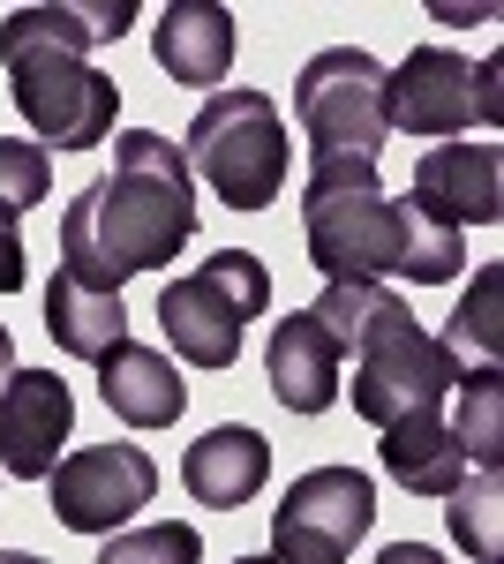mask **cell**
Returning a JSON list of instances; mask_svg holds the SVG:
<instances>
[{"instance_id":"cell-1","label":"cell","mask_w":504,"mask_h":564,"mask_svg":"<svg viewBox=\"0 0 504 564\" xmlns=\"http://www.w3.org/2000/svg\"><path fill=\"white\" fill-rule=\"evenodd\" d=\"M196 234V174L181 143L159 129L114 135V174L84 181L61 212V271L98 294H121V279L159 271Z\"/></svg>"},{"instance_id":"cell-2","label":"cell","mask_w":504,"mask_h":564,"mask_svg":"<svg viewBox=\"0 0 504 564\" xmlns=\"http://www.w3.org/2000/svg\"><path fill=\"white\" fill-rule=\"evenodd\" d=\"M301 241L324 279H415L444 286L467 263V234L429 218L415 196H384L377 159H309L301 181Z\"/></svg>"},{"instance_id":"cell-3","label":"cell","mask_w":504,"mask_h":564,"mask_svg":"<svg viewBox=\"0 0 504 564\" xmlns=\"http://www.w3.org/2000/svg\"><path fill=\"white\" fill-rule=\"evenodd\" d=\"M136 23L128 0H31L15 15H0V68H8V98L53 151H90L114 135L121 113V84L98 76L84 53L121 39Z\"/></svg>"},{"instance_id":"cell-4","label":"cell","mask_w":504,"mask_h":564,"mask_svg":"<svg viewBox=\"0 0 504 564\" xmlns=\"http://www.w3.org/2000/svg\"><path fill=\"white\" fill-rule=\"evenodd\" d=\"M181 159H189V174L211 181L218 204H234V212H271L279 188H287V121H279V106H271L264 90L218 84L204 106H196Z\"/></svg>"},{"instance_id":"cell-5","label":"cell","mask_w":504,"mask_h":564,"mask_svg":"<svg viewBox=\"0 0 504 564\" xmlns=\"http://www.w3.org/2000/svg\"><path fill=\"white\" fill-rule=\"evenodd\" d=\"M264 308H271V271L249 249H218L211 263L159 286V324L189 369H234Z\"/></svg>"},{"instance_id":"cell-6","label":"cell","mask_w":504,"mask_h":564,"mask_svg":"<svg viewBox=\"0 0 504 564\" xmlns=\"http://www.w3.org/2000/svg\"><path fill=\"white\" fill-rule=\"evenodd\" d=\"M460 377L467 369L444 354V339L421 332L407 302L354 339V414L377 422V430L415 422V414H437V399L460 384Z\"/></svg>"},{"instance_id":"cell-7","label":"cell","mask_w":504,"mask_h":564,"mask_svg":"<svg viewBox=\"0 0 504 564\" xmlns=\"http://www.w3.org/2000/svg\"><path fill=\"white\" fill-rule=\"evenodd\" d=\"M294 121L309 135V159H377L384 121V68L362 45H324L294 76Z\"/></svg>"},{"instance_id":"cell-8","label":"cell","mask_w":504,"mask_h":564,"mask_svg":"<svg viewBox=\"0 0 504 564\" xmlns=\"http://www.w3.org/2000/svg\"><path fill=\"white\" fill-rule=\"evenodd\" d=\"M384 121L407 135H467L504 121L497 61H467L452 45H415L384 76Z\"/></svg>"},{"instance_id":"cell-9","label":"cell","mask_w":504,"mask_h":564,"mask_svg":"<svg viewBox=\"0 0 504 564\" xmlns=\"http://www.w3.org/2000/svg\"><path fill=\"white\" fill-rule=\"evenodd\" d=\"M377 527V489L362 467H309L271 512V564H346Z\"/></svg>"},{"instance_id":"cell-10","label":"cell","mask_w":504,"mask_h":564,"mask_svg":"<svg viewBox=\"0 0 504 564\" xmlns=\"http://www.w3.org/2000/svg\"><path fill=\"white\" fill-rule=\"evenodd\" d=\"M45 489H53V520L68 534H121L159 497V459L143 444H84L45 475Z\"/></svg>"},{"instance_id":"cell-11","label":"cell","mask_w":504,"mask_h":564,"mask_svg":"<svg viewBox=\"0 0 504 564\" xmlns=\"http://www.w3.org/2000/svg\"><path fill=\"white\" fill-rule=\"evenodd\" d=\"M76 430V391L53 369H15L0 384V475L45 481L61 467V444Z\"/></svg>"},{"instance_id":"cell-12","label":"cell","mask_w":504,"mask_h":564,"mask_svg":"<svg viewBox=\"0 0 504 564\" xmlns=\"http://www.w3.org/2000/svg\"><path fill=\"white\" fill-rule=\"evenodd\" d=\"M415 196L429 218L444 226H497L504 218V159L497 143H429L415 159Z\"/></svg>"},{"instance_id":"cell-13","label":"cell","mask_w":504,"mask_h":564,"mask_svg":"<svg viewBox=\"0 0 504 564\" xmlns=\"http://www.w3.org/2000/svg\"><path fill=\"white\" fill-rule=\"evenodd\" d=\"M234 45H242L234 8H218V0H167L159 23H151V53H159V68H167L173 84H189V90H218V84H226Z\"/></svg>"},{"instance_id":"cell-14","label":"cell","mask_w":504,"mask_h":564,"mask_svg":"<svg viewBox=\"0 0 504 564\" xmlns=\"http://www.w3.org/2000/svg\"><path fill=\"white\" fill-rule=\"evenodd\" d=\"M181 481H189V497L211 505V512H242L256 489L271 481V444L249 422H218V430H204L181 452Z\"/></svg>"},{"instance_id":"cell-15","label":"cell","mask_w":504,"mask_h":564,"mask_svg":"<svg viewBox=\"0 0 504 564\" xmlns=\"http://www.w3.org/2000/svg\"><path fill=\"white\" fill-rule=\"evenodd\" d=\"M98 399H106V414L128 422V430H173L181 406H189V384H181V369L159 347L121 339L114 354H98Z\"/></svg>"},{"instance_id":"cell-16","label":"cell","mask_w":504,"mask_h":564,"mask_svg":"<svg viewBox=\"0 0 504 564\" xmlns=\"http://www.w3.org/2000/svg\"><path fill=\"white\" fill-rule=\"evenodd\" d=\"M264 377H271V399L287 414H324L339 399V347H332V332L317 324V308H294L287 324H271Z\"/></svg>"},{"instance_id":"cell-17","label":"cell","mask_w":504,"mask_h":564,"mask_svg":"<svg viewBox=\"0 0 504 564\" xmlns=\"http://www.w3.org/2000/svg\"><path fill=\"white\" fill-rule=\"evenodd\" d=\"M384 475L399 481V489H415V497H452L467 481V444L452 436V422H437V414H415V422H392L384 430Z\"/></svg>"},{"instance_id":"cell-18","label":"cell","mask_w":504,"mask_h":564,"mask_svg":"<svg viewBox=\"0 0 504 564\" xmlns=\"http://www.w3.org/2000/svg\"><path fill=\"white\" fill-rule=\"evenodd\" d=\"M45 332H53V347H61V354L98 361V354H114L128 339V302H121V294H98V286L68 279V271H53V294H45Z\"/></svg>"},{"instance_id":"cell-19","label":"cell","mask_w":504,"mask_h":564,"mask_svg":"<svg viewBox=\"0 0 504 564\" xmlns=\"http://www.w3.org/2000/svg\"><path fill=\"white\" fill-rule=\"evenodd\" d=\"M497 302H504V271L497 263H482V271H474V294H467L460 302V316H452V332H444V354H452V361H482V369H497Z\"/></svg>"},{"instance_id":"cell-20","label":"cell","mask_w":504,"mask_h":564,"mask_svg":"<svg viewBox=\"0 0 504 564\" xmlns=\"http://www.w3.org/2000/svg\"><path fill=\"white\" fill-rule=\"evenodd\" d=\"M504 377L497 369H474V377H460V444H467V459L482 467V475H497V459H504Z\"/></svg>"},{"instance_id":"cell-21","label":"cell","mask_w":504,"mask_h":564,"mask_svg":"<svg viewBox=\"0 0 504 564\" xmlns=\"http://www.w3.org/2000/svg\"><path fill=\"white\" fill-rule=\"evenodd\" d=\"M98 564H204V534L181 520H159V527H121L106 534Z\"/></svg>"},{"instance_id":"cell-22","label":"cell","mask_w":504,"mask_h":564,"mask_svg":"<svg viewBox=\"0 0 504 564\" xmlns=\"http://www.w3.org/2000/svg\"><path fill=\"white\" fill-rule=\"evenodd\" d=\"M53 196V159L45 143H23V135H0V218H23L31 204Z\"/></svg>"},{"instance_id":"cell-23","label":"cell","mask_w":504,"mask_h":564,"mask_svg":"<svg viewBox=\"0 0 504 564\" xmlns=\"http://www.w3.org/2000/svg\"><path fill=\"white\" fill-rule=\"evenodd\" d=\"M444 520H452V542H460V550H474L482 564H497V475L474 467V481L452 489Z\"/></svg>"},{"instance_id":"cell-24","label":"cell","mask_w":504,"mask_h":564,"mask_svg":"<svg viewBox=\"0 0 504 564\" xmlns=\"http://www.w3.org/2000/svg\"><path fill=\"white\" fill-rule=\"evenodd\" d=\"M31 271H23V234H15V218H0V294H15Z\"/></svg>"},{"instance_id":"cell-25","label":"cell","mask_w":504,"mask_h":564,"mask_svg":"<svg viewBox=\"0 0 504 564\" xmlns=\"http://www.w3.org/2000/svg\"><path fill=\"white\" fill-rule=\"evenodd\" d=\"M377 564H444V557L421 550V542H392V550H377Z\"/></svg>"},{"instance_id":"cell-26","label":"cell","mask_w":504,"mask_h":564,"mask_svg":"<svg viewBox=\"0 0 504 564\" xmlns=\"http://www.w3.org/2000/svg\"><path fill=\"white\" fill-rule=\"evenodd\" d=\"M15 377V339H8V324H0V384Z\"/></svg>"},{"instance_id":"cell-27","label":"cell","mask_w":504,"mask_h":564,"mask_svg":"<svg viewBox=\"0 0 504 564\" xmlns=\"http://www.w3.org/2000/svg\"><path fill=\"white\" fill-rule=\"evenodd\" d=\"M0 564H45V557H31V550H0Z\"/></svg>"},{"instance_id":"cell-28","label":"cell","mask_w":504,"mask_h":564,"mask_svg":"<svg viewBox=\"0 0 504 564\" xmlns=\"http://www.w3.org/2000/svg\"><path fill=\"white\" fill-rule=\"evenodd\" d=\"M234 564H271V557H234Z\"/></svg>"}]
</instances>
